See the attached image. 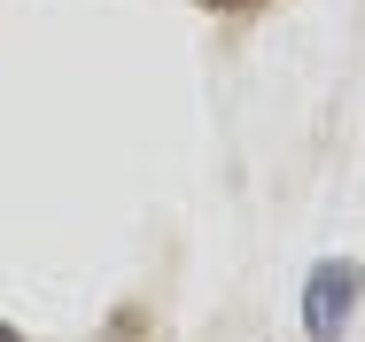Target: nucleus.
<instances>
[{"instance_id": "7ed1b4c3", "label": "nucleus", "mask_w": 365, "mask_h": 342, "mask_svg": "<svg viewBox=\"0 0 365 342\" xmlns=\"http://www.w3.org/2000/svg\"><path fill=\"white\" fill-rule=\"evenodd\" d=\"M0 342H24V335H16V327H0Z\"/></svg>"}, {"instance_id": "f257e3e1", "label": "nucleus", "mask_w": 365, "mask_h": 342, "mask_svg": "<svg viewBox=\"0 0 365 342\" xmlns=\"http://www.w3.org/2000/svg\"><path fill=\"white\" fill-rule=\"evenodd\" d=\"M358 288H365V273L350 265V257H327L319 273L303 280V327L319 342H334L342 327H350V311H358Z\"/></svg>"}, {"instance_id": "f03ea898", "label": "nucleus", "mask_w": 365, "mask_h": 342, "mask_svg": "<svg viewBox=\"0 0 365 342\" xmlns=\"http://www.w3.org/2000/svg\"><path fill=\"white\" fill-rule=\"evenodd\" d=\"M202 8H257V0H202Z\"/></svg>"}]
</instances>
